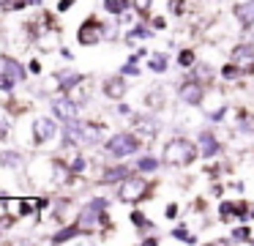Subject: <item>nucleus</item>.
<instances>
[{
	"label": "nucleus",
	"instance_id": "obj_1",
	"mask_svg": "<svg viewBox=\"0 0 254 246\" xmlns=\"http://www.w3.org/2000/svg\"><path fill=\"white\" fill-rule=\"evenodd\" d=\"M194 159H197V148L186 137H175L172 142H167L164 153H161V162L170 167H189Z\"/></svg>",
	"mask_w": 254,
	"mask_h": 246
},
{
	"label": "nucleus",
	"instance_id": "obj_2",
	"mask_svg": "<svg viewBox=\"0 0 254 246\" xmlns=\"http://www.w3.org/2000/svg\"><path fill=\"white\" fill-rule=\"evenodd\" d=\"M107 153L115 159H123V156H131V153L139 151V140L134 134H128V131H118V134H112L110 140H107Z\"/></svg>",
	"mask_w": 254,
	"mask_h": 246
},
{
	"label": "nucleus",
	"instance_id": "obj_3",
	"mask_svg": "<svg viewBox=\"0 0 254 246\" xmlns=\"http://www.w3.org/2000/svg\"><path fill=\"white\" fill-rule=\"evenodd\" d=\"M145 189H148V183H145L139 175H128V178H123L121 186H118V200L121 202H137L139 197L145 194Z\"/></svg>",
	"mask_w": 254,
	"mask_h": 246
},
{
	"label": "nucleus",
	"instance_id": "obj_4",
	"mask_svg": "<svg viewBox=\"0 0 254 246\" xmlns=\"http://www.w3.org/2000/svg\"><path fill=\"white\" fill-rule=\"evenodd\" d=\"M50 109H52V115H55L58 120H63V123H71V120H77L79 104L74 101V98H68V96H55V98L50 101Z\"/></svg>",
	"mask_w": 254,
	"mask_h": 246
},
{
	"label": "nucleus",
	"instance_id": "obj_5",
	"mask_svg": "<svg viewBox=\"0 0 254 246\" xmlns=\"http://www.w3.org/2000/svg\"><path fill=\"white\" fill-rule=\"evenodd\" d=\"M101 36H104V27H101L96 19L82 22V25H79V30H77V41L82 44V47H93V44H99Z\"/></svg>",
	"mask_w": 254,
	"mask_h": 246
},
{
	"label": "nucleus",
	"instance_id": "obj_6",
	"mask_svg": "<svg viewBox=\"0 0 254 246\" xmlns=\"http://www.w3.org/2000/svg\"><path fill=\"white\" fill-rule=\"evenodd\" d=\"M134 129H137L139 140H156V134H159V120L150 118V115H134Z\"/></svg>",
	"mask_w": 254,
	"mask_h": 246
},
{
	"label": "nucleus",
	"instance_id": "obj_7",
	"mask_svg": "<svg viewBox=\"0 0 254 246\" xmlns=\"http://www.w3.org/2000/svg\"><path fill=\"white\" fill-rule=\"evenodd\" d=\"M55 134H58V123H52V118H36L33 120V140L39 145L55 140Z\"/></svg>",
	"mask_w": 254,
	"mask_h": 246
},
{
	"label": "nucleus",
	"instance_id": "obj_8",
	"mask_svg": "<svg viewBox=\"0 0 254 246\" xmlns=\"http://www.w3.org/2000/svg\"><path fill=\"white\" fill-rule=\"evenodd\" d=\"M178 96H181V101L183 104H199L202 101V96H205V90H202V85H199V80H189V82H183L181 87H178Z\"/></svg>",
	"mask_w": 254,
	"mask_h": 246
},
{
	"label": "nucleus",
	"instance_id": "obj_9",
	"mask_svg": "<svg viewBox=\"0 0 254 246\" xmlns=\"http://www.w3.org/2000/svg\"><path fill=\"white\" fill-rule=\"evenodd\" d=\"M230 58L238 69H254V47L252 44H238Z\"/></svg>",
	"mask_w": 254,
	"mask_h": 246
},
{
	"label": "nucleus",
	"instance_id": "obj_10",
	"mask_svg": "<svg viewBox=\"0 0 254 246\" xmlns=\"http://www.w3.org/2000/svg\"><path fill=\"white\" fill-rule=\"evenodd\" d=\"M123 93H126V80H123V77H110V80L104 82V96L107 98L118 101V98H123Z\"/></svg>",
	"mask_w": 254,
	"mask_h": 246
},
{
	"label": "nucleus",
	"instance_id": "obj_11",
	"mask_svg": "<svg viewBox=\"0 0 254 246\" xmlns=\"http://www.w3.org/2000/svg\"><path fill=\"white\" fill-rule=\"evenodd\" d=\"M199 145H202V156H205V159H210V156H216V153H221L219 140H216L210 131H199Z\"/></svg>",
	"mask_w": 254,
	"mask_h": 246
},
{
	"label": "nucleus",
	"instance_id": "obj_12",
	"mask_svg": "<svg viewBox=\"0 0 254 246\" xmlns=\"http://www.w3.org/2000/svg\"><path fill=\"white\" fill-rule=\"evenodd\" d=\"M58 85L63 87V90H74V87L79 85V82L85 80L82 74H77V71H71V69H66V71H58Z\"/></svg>",
	"mask_w": 254,
	"mask_h": 246
},
{
	"label": "nucleus",
	"instance_id": "obj_13",
	"mask_svg": "<svg viewBox=\"0 0 254 246\" xmlns=\"http://www.w3.org/2000/svg\"><path fill=\"white\" fill-rule=\"evenodd\" d=\"M235 16L243 27H254V0L249 3H238L235 5Z\"/></svg>",
	"mask_w": 254,
	"mask_h": 246
},
{
	"label": "nucleus",
	"instance_id": "obj_14",
	"mask_svg": "<svg viewBox=\"0 0 254 246\" xmlns=\"http://www.w3.org/2000/svg\"><path fill=\"white\" fill-rule=\"evenodd\" d=\"M3 74H8L11 80H17V82H25V69L14 58H3Z\"/></svg>",
	"mask_w": 254,
	"mask_h": 246
},
{
	"label": "nucleus",
	"instance_id": "obj_15",
	"mask_svg": "<svg viewBox=\"0 0 254 246\" xmlns=\"http://www.w3.org/2000/svg\"><path fill=\"white\" fill-rule=\"evenodd\" d=\"M0 167L19 169V167H22V153H17V151H0Z\"/></svg>",
	"mask_w": 254,
	"mask_h": 246
},
{
	"label": "nucleus",
	"instance_id": "obj_16",
	"mask_svg": "<svg viewBox=\"0 0 254 246\" xmlns=\"http://www.w3.org/2000/svg\"><path fill=\"white\" fill-rule=\"evenodd\" d=\"M123 178H128V167L126 164H118V167H110V169H104V180H123Z\"/></svg>",
	"mask_w": 254,
	"mask_h": 246
},
{
	"label": "nucleus",
	"instance_id": "obj_17",
	"mask_svg": "<svg viewBox=\"0 0 254 246\" xmlns=\"http://www.w3.org/2000/svg\"><path fill=\"white\" fill-rule=\"evenodd\" d=\"M77 233H79V224H74V227H66V230H61L58 235H50L47 241H52V244H63V241H71Z\"/></svg>",
	"mask_w": 254,
	"mask_h": 246
},
{
	"label": "nucleus",
	"instance_id": "obj_18",
	"mask_svg": "<svg viewBox=\"0 0 254 246\" xmlns=\"http://www.w3.org/2000/svg\"><path fill=\"white\" fill-rule=\"evenodd\" d=\"M167 66H170V58H167L164 52H156L153 58H150V69H153L156 74H161V71H167Z\"/></svg>",
	"mask_w": 254,
	"mask_h": 246
},
{
	"label": "nucleus",
	"instance_id": "obj_19",
	"mask_svg": "<svg viewBox=\"0 0 254 246\" xmlns=\"http://www.w3.org/2000/svg\"><path fill=\"white\" fill-rule=\"evenodd\" d=\"M145 104H148V109H161L164 107V93L161 90H153L145 96Z\"/></svg>",
	"mask_w": 254,
	"mask_h": 246
},
{
	"label": "nucleus",
	"instance_id": "obj_20",
	"mask_svg": "<svg viewBox=\"0 0 254 246\" xmlns=\"http://www.w3.org/2000/svg\"><path fill=\"white\" fill-rule=\"evenodd\" d=\"M134 167H137L139 172H153V169L159 167V159H153V156H142L137 164H134Z\"/></svg>",
	"mask_w": 254,
	"mask_h": 246
},
{
	"label": "nucleus",
	"instance_id": "obj_21",
	"mask_svg": "<svg viewBox=\"0 0 254 246\" xmlns=\"http://www.w3.org/2000/svg\"><path fill=\"white\" fill-rule=\"evenodd\" d=\"M104 5H107V11H110L112 16H121L123 11L128 8V3H126V0H104Z\"/></svg>",
	"mask_w": 254,
	"mask_h": 246
},
{
	"label": "nucleus",
	"instance_id": "obj_22",
	"mask_svg": "<svg viewBox=\"0 0 254 246\" xmlns=\"http://www.w3.org/2000/svg\"><path fill=\"white\" fill-rule=\"evenodd\" d=\"M178 66H181V69L194 66V52L191 49H181V52H178Z\"/></svg>",
	"mask_w": 254,
	"mask_h": 246
},
{
	"label": "nucleus",
	"instance_id": "obj_23",
	"mask_svg": "<svg viewBox=\"0 0 254 246\" xmlns=\"http://www.w3.org/2000/svg\"><path fill=\"white\" fill-rule=\"evenodd\" d=\"M153 33L148 30V27H142V25H137V27H131V33H128V41H137V38H150Z\"/></svg>",
	"mask_w": 254,
	"mask_h": 246
},
{
	"label": "nucleus",
	"instance_id": "obj_24",
	"mask_svg": "<svg viewBox=\"0 0 254 246\" xmlns=\"http://www.w3.org/2000/svg\"><path fill=\"white\" fill-rule=\"evenodd\" d=\"M172 238H175V241H189V244H194V235L189 233L186 227H175V230H172Z\"/></svg>",
	"mask_w": 254,
	"mask_h": 246
},
{
	"label": "nucleus",
	"instance_id": "obj_25",
	"mask_svg": "<svg viewBox=\"0 0 254 246\" xmlns=\"http://www.w3.org/2000/svg\"><path fill=\"white\" fill-rule=\"evenodd\" d=\"M232 241H252V230H249V227L232 230Z\"/></svg>",
	"mask_w": 254,
	"mask_h": 246
},
{
	"label": "nucleus",
	"instance_id": "obj_26",
	"mask_svg": "<svg viewBox=\"0 0 254 246\" xmlns=\"http://www.w3.org/2000/svg\"><path fill=\"white\" fill-rule=\"evenodd\" d=\"M194 74H197V80H210L213 69H210V66H202V63H199L197 69H194Z\"/></svg>",
	"mask_w": 254,
	"mask_h": 246
},
{
	"label": "nucleus",
	"instance_id": "obj_27",
	"mask_svg": "<svg viewBox=\"0 0 254 246\" xmlns=\"http://www.w3.org/2000/svg\"><path fill=\"white\" fill-rule=\"evenodd\" d=\"M14 82L17 80H11L8 74H0V90H14Z\"/></svg>",
	"mask_w": 254,
	"mask_h": 246
},
{
	"label": "nucleus",
	"instance_id": "obj_28",
	"mask_svg": "<svg viewBox=\"0 0 254 246\" xmlns=\"http://www.w3.org/2000/svg\"><path fill=\"white\" fill-rule=\"evenodd\" d=\"M85 164H88V162H85L82 156H77V159H74V162H71V172H74V175L85 172Z\"/></svg>",
	"mask_w": 254,
	"mask_h": 246
},
{
	"label": "nucleus",
	"instance_id": "obj_29",
	"mask_svg": "<svg viewBox=\"0 0 254 246\" xmlns=\"http://www.w3.org/2000/svg\"><path fill=\"white\" fill-rule=\"evenodd\" d=\"M121 74H128V77H139V69H137V63H131V60H128L126 66H123L121 69Z\"/></svg>",
	"mask_w": 254,
	"mask_h": 246
},
{
	"label": "nucleus",
	"instance_id": "obj_30",
	"mask_svg": "<svg viewBox=\"0 0 254 246\" xmlns=\"http://www.w3.org/2000/svg\"><path fill=\"white\" fill-rule=\"evenodd\" d=\"M221 74H224V80H232V77L238 74V69H235V66H224V69H221Z\"/></svg>",
	"mask_w": 254,
	"mask_h": 246
},
{
	"label": "nucleus",
	"instance_id": "obj_31",
	"mask_svg": "<svg viewBox=\"0 0 254 246\" xmlns=\"http://www.w3.org/2000/svg\"><path fill=\"white\" fill-rule=\"evenodd\" d=\"M8 227H11V219H8V216H0V238H3V233H6Z\"/></svg>",
	"mask_w": 254,
	"mask_h": 246
},
{
	"label": "nucleus",
	"instance_id": "obj_32",
	"mask_svg": "<svg viewBox=\"0 0 254 246\" xmlns=\"http://www.w3.org/2000/svg\"><path fill=\"white\" fill-rule=\"evenodd\" d=\"M131 222H134V224H137V227H142V224H145V213H139V211H134V213H131Z\"/></svg>",
	"mask_w": 254,
	"mask_h": 246
},
{
	"label": "nucleus",
	"instance_id": "obj_33",
	"mask_svg": "<svg viewBox=\"0 0 254 246\" xmlns=\"http://www.w3.org/2000/svg\"><path fill=\"white\" fill-rule=\"evenodd\" d=\"M134 5H137L139 14H145V11H148V5H150V0H134Z\"/></svg>",
	"mask_w": 254,
	"mask_h": 246
},
{
	"label": "nucleus",
	"instance_id": "obj_34",
	"mask_svg": "<svg viewBox=\"0 0 254 246\" xmlns=\"http://www.w3.org/2000/svg\"><path fill=\"white\" fill-rule=\"evenodd\" d=\"M170 8L175 11V14H181V11H183V0H172V3H170Z\"/></svg>",
	"mask_w": 254,
	"mask_h": 246
},
{
	"label": "nucleus",
	"instance_id": "obj_35",
	"mask_svg": "<svg viewBox=\"0 0 254 246\" xmlns=\"http://www.w3.org/2000/svg\"><path fill=\"white\" fill-rule=\"evenodd\" d=\"M167 216H170V219L178 216V205H175V202H170V205H167Z\"/></svg>",
	"mask_w": 254,
	"mask_h": 246
},
{
	"label": "nucleus",
	"instance_id": "obj_36",
	"mask_svg": "<svg viewBox=\"0 0 254 246\" xmlns=\"http://www.w3.org/2000/svg\"><path fill=\"white\" fill-rule=\"evenodd\" d=\"M71 3H74V0H61V3H58V11H68V8H71Z\"/></svg>",
	"mask_w": 254,
	"mask_h": 246
},
{
	"label": "nucleus",
	"instance_id": "obj_37",
	"mask_svg": "<svg viewBox=\"0 0 254 246\" xmlns=\"http://www.w3.org/2000/svg\"><path fill=\"white\" fill-rule=\"evenodd\" d=\"M30 71H33V74H39V71H41V63H39V60H30Z\"/></svg>",
	"mask_w": 254,
	"mask_h": 246
},
{
	"label": "nucleus",
	"instance_id": "obj_38",
	"mask_svg": "<svg viewBox=\"0 0 254 246\" xmlns=\"http://www.w3.org/2000/svg\"><path fill=\"white\" fill-rule=\"evenodd\" d=\"M118 112H121V115H128V112H131V109H128L126 104H118Z\"/></svg>",
	"mask_w": 254,
	"mask_h": 246
},
{
	"label": "nucleus",
	"instance_id": "obj_39",
	"mask_svg": "<svg viewBox=\"0 0 254 246\" xmlns=\"http://www.w3.org/2000/svg\"><path fill=\"white\" fill-rule=\"evenodd\" d=\"M3 3H6V5H8V3H11V0H0V5H3Z\"/></svg>",
	"mask_w": 254,
	"mask_h": 246
},
{
	"label": "nucleus",
	"instance_id": "obj_40",
	"mask_svg": "<svg viewBox=\"0 0 254 246\" xmlns=\"http://www.w3.org/2000/svg\"><path fill=\"white\" fill-rule=\"evenodd\" d=\"M28 3H41V0H28Z\"/></svg>",
	"mask_w": 254,
	"mask_h": 246
},
{
	"label": "nucleus",
	"instance_id": "obj_41",
	"mask_svg": "<svg viewBox=\"0 0 254 246\" xmlns=\"http://www.w3.org/2000/svg\"><path fill=\"white\" fill-rule=\"evenodd\" d=\"M252 216H254V211H252Z\"/></svg>",
	"mask_w": 254,
	"mask_h": 246
}]
</instances>
